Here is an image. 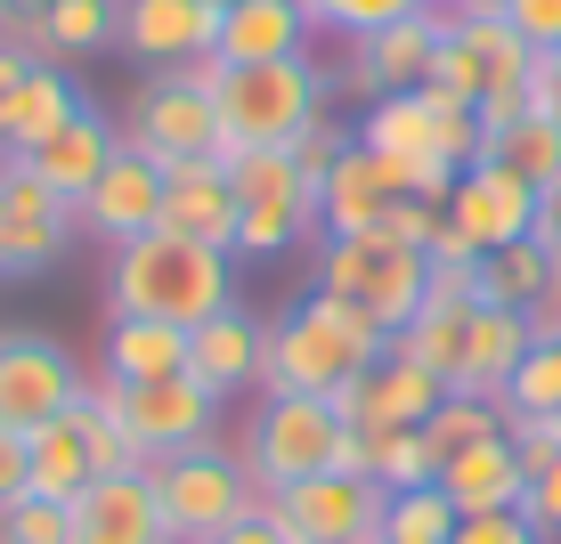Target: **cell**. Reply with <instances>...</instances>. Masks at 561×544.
I'll return each mask as SVG.
<instances>
[{
  "mask_svg": "<svg viewBox=\"0 0 561 544\" xmlns=\"http://www.w3.org/2000/svg\"><path fill=\"white\" fill-rule=\"evenodd\" d=\"M106 309L114 317H154V325H187V334H196L204 317L237 309V252L171 236V228L130 236V244H114Z\"/></svg>",
  "mask_w": 561,
  "mask_h": 544,
  "instance_id": "1",
  "label": "cell"
},
{
  "mask_svg": "<svg viewBox=\"0 0 561 544\" xmlns=\"http://www.w3.org/2000/svg\"><path fill=\"white\" fill-rule=\"evenodd\" d=\"M391 349V334H382L375 317H366L358 301L342 293H309L285 309L277 325H268V349H261V391H301V398H334L351 374H366V366Z\"/></svg>",
  "mask_w": 561,
  "mask_h": 544,
  "instance_id": "2",
  "label": "cell"
},
{
  "mask_svg": "<svg viewBox=\"0 0 561 544\" xmlns=\"http://www.w3.org/2000/svg\"><path fill=\"white\" fill-rule=\"evenodd\" d=\"M529 66L537 49L520 42L505 16H456L448 9V33H439V57L423 73V99L432 106H463L480 114V130H513L529 114Z\"/></svg>",
  "mask_w": 561,
  "mask_h": 544,
  "instance_id": "3",
  "label": "cell"
},
{
  "mask_svg": "<svg viewBox=\"0 0 561 544\" xmlns=\"http://www.w3.org/2000/svg\"><path fill=\"white\" fill-rule=\"evenodd\" d=\"M358 147H375L382 163L399 171L408 196L448 204L456 171H472L480 154H489V130H480V114H463V106H432L423 90H391V99H375L358 114Z\"/></svg>",
  "mask_w": 561,
  "mask_h": 544,
  "instance_id": "4",
  "label": "cell"
},
{
  "mask_svg": "<svg viewBox=\"0 0 561 544\" xmlns=\"http://www.w3.org/2000/svg\"><path fill=\"white\" fill-rule=\"evenodd\" d=\"M334 99V73L318 57H277V66H220V163H244V154L294 147L309 123Z\"/></svg>",
  "mask_w": 561,
  "mask_h": 544,
  "instance_id": "5",
  "label": "cell"
},
{
  "mask_svg": "<svg viewBox=\"0 0 561 544\" xmlns=\"http://www.w3.org/2000/svg\"><path fill=\"white\" fill-rule=\"evenodd\" d=\"M220 57H187V66H154L147 90L130 99V123H123V147L154 154V163H196V154H220Z\"/></svg>",
  "mask_w": 561,
  "mask_h": 544,
  "instance_id": "6",
  "label": "cell"
},
{
  "mask_svg": "<svg viewBox=\"0 0 561 544\" xmlns=\"http://www.w3.org/2000/svg\"><path fill=\"white\" fill-rule=\"evenodd\" d=\"M147 479H154L171 544H211L220 529H237L244 512H261V488H253V472H244V455H228L220 439L147 463Z\"/></svg>",
  "mask_w": 561,
  "mask_h": 544,
  "instance_id": "7",
  "label": "cell"
},
{
  "mask_svg": "<svg viewBox=\"0 0 561 544\" xmlns=\"http://www.w3.org/2000/svg\"><path fill=\"white\" fill-rule=\"evenodd\" d=\"M318 293L358 301L382 334H399L423 309V293H432V261L415 244H391V236H325L318 244Z\"/></svg>",
  "mask_w": 561,
  "mask_h": 544,
  "instance_id": "8",
  "label": "cell"
},
{
  "mask_svg": "<svg viewBox=\"0 0 561 544\" xmlns=\"http://www.w3.org/2000/svg\"><path fill=\"white\" fill-rule=\"evenodd\" d=\"M351 423L334 415V398H301V391H261V415H253V431H244V472H253V488L261 496H277V488H294V479H318V472H334V447Z\"/></svg>",
  "mask_w": 561,
  "mask_h": 544,
  "instance_id": "9",
  "label": "cell"
},
{
  "mask_svg": "<svg viewBox=\"0 0 561 544\" xmlns=\"http://www.w3.org/2000/svg\"><path fill=\"white\" fill-rule=\"evenodd\" d=\"M228 180H237V261H277L301 236H318V187L294 171L285 147L228 163Z\"/></svg>",
  "mask_w": 561,
  "mask_h": 544,
  "instance_id": "10",
  "label": "cell"
},
{
  "mask_svg": "<svg viewBox=\"0 0 561 544\" xmlns=\"http://www.w3.org/2000/svg\"><path fill=\"white\" fill-rule=\"evenodd\" d=\"M90 398H99L106 415H123V431L147 447V463L220 439V398H211L196 374H163V382H106L99 374V382H90Z\"/></svg>",
  "mask_w": 561,
  "mask_h": 544,
  "instance_id": "11",
  "label": "cell"
},
{
  "mask_svg": "<svg viewBox=\"0 0 561 544\" xmlns=\"http://www.w3.org/2000/svg\"><path fill=\"white\" fill-rule=\"evenodd\" d=\"M261 504L277 512V529L294 544H382L391 488L382 479H351V472H318V479H294V488H277Z\"/></svg>",
  "mask_w": 561,
  "mask_h": 544,
  "instance_id": "12",
  "label": "cell"
},
{
  "mask_svg": "<svg viewBox=\"0 0 561 544\" xmlns=\"http://www.w3.org/2000/svg\"><path fill=\"white\" fill-rule=\"evenodd\" d=\"M82 398H90V374L73 366V349L57 334H0V423L9 431L57 423Z\"/></svg>",
  "mask_w": 561,
  "mask_h": 544,
  "instance_id": "13",
  "label": "cell"
},
{
  "mask_svg": "<svg viewBox=\"0 0 561 544\" xmlns=\"http://www.w3.org/2000/svg\"><path fill=\"white\" fill-rule=\"evenodd\" d=\"M73 236H82V228H73V204L49 196V187L33 180V163L0 154V277H49Z\"/></svg>",
  "mask_w": 561,
  "mask_h": 544,
  "instance_id": "14",
  "label": "cell"
},
{
  "mask_svg": "<svg viewBox=\"0 0 561 544\" xmlns=\"http://www.w3.org/2000/svg\"><path fill=\"white\" fill-rule=\"evenodd\" d=\"M439 398H448V382H439L432 366H415L408 349H382L366 374H351V382L334 391V415L351 423V431L382 439V431H423Z\"/></svg>",
  "mask_w": 561,
  "mask_h": 544,
  "instance_id": "15",
  "label": "cell"
},
{
  "mask_svg": "<svg viewBox=\"0 0 561 544\" xmlns=\"http://www.w3.org/2000/svg\"><path fill=\"white\" fill-rule=\"evenodd\" d=\"M448 228L472 252H496V244H520V236H537V187L520 180L513 163H489L480 154L472 171H456V187H448Z\"/></svg>",
  "mask_w": 561,
  "mask_h": 544,
  "instance_id": "16",
  "label": "cell"
},
{
  "mask_svg": "<svg viewBox=\"0 0 561 544\" xmlns=\"http://www.w3.org/2000/svg\"><path fill=\"white\" fill-rule=\"evenodd\" d=\"M439 33H448V0L423 9V16H399V25H382V33H358L342 82H351L366 106L391 99V90H423V73H432V57H439Z\"/></svg>",
  "mask_w": 561,
  "mask_h": 544,
  "instance_id": "17",
  "label": "cell"
},
{
  "mask_svg": "<svg viewBox=\"0 0 561 544\" xmlns=\"http://www.w3.org/2000/svg\"><path fill=\"white\" fill-rule=\"evenodd\" d=\"M73 228H90V236H106V244L154 236V228H163V163L139 154V147H123L99 180H90V196L73 204Z\"/></svg>",
  "mask_w": 561,
  "mask_h": 544,
  "instance_id": "18",
  "label": "cell"
},
{
  "mask_svg": "<svg viewBox=\"0 0 561 544\" xmlns=\"http://www.w3.org/2000/svg\"><path fill=\"white\" fill-rule=\"evenodd\" d=\"M408 187H399V171L382 163L375 147H342L334 154V171H325V187H318V228L325 236H375L382 228V211H391Z\"/></svg>",
  "mask_w": 561,
  "mask_h": 544,
  "instance_id": "19",
  "label": "cell"
},
{
  "mask_svg": "<svg viewBox=\"0 0 561 544\" xmlns=\"http://www.w3.org/2000/svg\"><path fill=\"white\" fill-rule=\"evenodd\" d=\"M163 228H171V236L237 252V180H228L220 154H196V163L163 171Z\"/></svg>",
  "mask_w": 561,
  "mask_h": 544,
  "instance_id": "20",
  "label": "cell"
},
{
  "mask_svg": "<svg viewBox=\"0 0 561 544\" xmlns=\"http://www.w3.org/2000/svg\"><path fill=\"white\" fill-rule=\"evenodd\" d=\"M261 349H268V325L237 301V309H220V317H204L187 334V374L228 406L237 391H261Z\"/></svg>",
  "mask_w": 561,
  "mask_h": 544,
  "instance_id": "21",
  "label": "cell"
},
{
  "mask_svg": "<svg viewBox=\"0 0 561 544\" xmlns=\"http://www.w3.org/2000/svg\"><path fill=\"white\" fill-rule=\"evenodd\" d=\"M66 512H73V544H171L163 504H154V479H147V472L90 479Z\"/></svg>",
  "mask_w": 561,
  "mask_h": 544,
  "instance_id": "22",
  "label": "cell"
},
{
  "mask_svg": "<svg viewBox=\"0 0 561 544\" xmlns=\"http://www.w3.org/2000/svg\"><path fill=\"white\" fill-rule=\"evenodd\" d=\"M114 42L139 66H187V57H211L220 9H204V0H123V33Z\"/></svg>",
  "mask_w": 561,
  "mask_h": 544,
  "instance_id": "23",
  "label": "cell"
},
{
  "mask_svg": "<svg viewBox=\"0 0 561 544\" xmlns=\"http://www.w3.org/2000/svg\"><path fill=\"white\" fill-rule=\"evenodd\" d=\"M114 154H123V130L106 123L99 106H82L73 114L66 130H57L49 147H33V154H16V163H33V180L49 187V196H66V204H82L90 196V180H99V171L114 163Z\"/></svg>",
  "mask_w": 561,
  "mask_h": 544,
  "instance_id": "24",
  "label": "cell"
},
{
  "mask_svg": "<svg viewBox=\"0 0 561 544\" xmlns=\"http://www.w3.org/2000/svg\"><path fill=\"white\" fill-rule=\"evenodd\" d=\"M520 488H529V472H520V455H513V439H505V431L439 463V496L456 504V520H480V512H520Z\"/></svg>",
  "mask_w": 561,
  "mask_h": 544,
  "instance_id": "25",
  "label": "cell"
},
{
  "mask_svg": "<svg viewBox=\"0 0 561 544\" xmlns=\"http://www.w3.org/2000/svg\"><path fill=\"white\" fill-rule=\"evenodd\" d=\"M309 16L294 0H237V9H220V42L211 57L220 66H277V57H309Z\"/></svg>",
  "mask_w": 561,
  "mask_h": 544,
  "instance_id": "26",
  "label": "cell"
},
{
  "mask_svg": "<svg viewBox=\"0 0 561 544\" xmlns=\"http://www.w3.org/2000/svg\"><path fill=\"white\" fill-rule=\"evenodd\" d=\"M529 317H520V309H489L480 301L472 309V325H463V358H456V382L448 391H472V398H496L513 382V366L529 358Z\"/></svg>",
  "mask_w": 561,
  "mask_h": 544,
  "instance_id": "27",
  "label": "cell"
},
{
  "mask_svg": "<svg viewBox=\"0 0 561 544\" xmlns=\"http://www.w3.org/2000/svg\"><path fill=\"white\" fill-rule=\"evenodd\" d=\"M82 106H90V99H82V82H73L66 66H33V73H25V90H16V106H9L0 154H33V147H49Z\"/></svg>",
  "mask_w": 561,
  "mask_h": 544,
  "instance_id": "28",
  "label": "cell"
},
{
  "mask_svg": "<svg viewBox=\"0 0 561 544\" xmlns=\"http://www.w3.org/2000/svg\"><path fill=\"white\" fill-rule=\"evenodd\" d=\"M106 382H163L187 374V325H154V317H114L106 349H99Z\"/></svg>",
  "mask_w": 561,
  "mask_h": 544,
  "instance_id": "29",
  "label": "cell"
},
{
  "mask_svg": "<svg viewBox=\"0 0 561 544\" xmlns=\"http://www.w3.org/2000/svg\"><path fill=\"white\" fill-rule=\"evenodd\" d=\"M25 479H33V496H49V504H73L90 488V447H82V423L73 415H57V423H33L25 431Z\"/></svg>",
  "mask_w": 561,
  "mask_h": 544,
  "instance_id": "30",
  "label": "cell"
},
{
  "mask_svg": "<svg viewBox=\"0 0 561 544\" xmlns=\"http://www.w3.org/2000/svg\"><path fill=\"white\" fill-rule=\"evenodd\" d=\"M553 277H561V268H553V252L537 244V236L480 252V301H489V309H520V317H529V309L546 301Z\"/></svg>",
  "mask_w": 561,
  "mask_h": 544,
  "instance_id": "31",
  "label": "cell"
},
{
  "mask_svg": "<svg viewBox=\"0 0 561 544\" xmlns=\"http://www.w3.org/2000/svg\"><path fill=\"white\" fill-rule=\"evenodd\" d=\"M480 301H448V293H423V309L391 334V349H408L415 366H432L439 382H456V358H463V325H472Z\"/></svg>",
  "mask_w": 561,
  "mask_h": 544,
  "instance_id": "32",
  "label": "cell"
},
{
  "mask_svg": "<svg viewBox=\"0 0 561 544\" xmlns=\"http://www.w3.org/2000/svg\"><path fill=\"white\" fill-rule=\"evenodd\" d=\"M505 431V406L496 398H472V391H448L432 406V423H423V447H432V463H448L463 455V447H480V439H496Z\"/></svg>",
  "mask_w": 561,
  "mask_h": 544,
  "instance_id": "33",
  "label": "cell"
},
{
  "mask_svg": "<svg viewBox=\"0 0 561 544\" xmlns=\"http://www.w3.org/2000/svg\"><path fill=\"white\" fill-rule=\"evenodd\" d=\"M489 163H513L529 187L561 180V123H546V114H520L513 130H496V139H489Z\"/></svg>",
  "mask_w": 561,
  "mask_h": 544,
  "instance_id": "34",
  "label": "cell"
},
{
  "mask_svg": "<svg viewBox=\"0 0 561 544\" xmlns=\"http://www.w3.org/2000/svg\"><path fill=\"white\" fill-rule=\"evenodd\" d=\"M448 536H456V504L439 496V479L432 488H399L391 512H382V544H448Z\"/></svg>",
  "mask_w": 561,
  "mask_h": 544,
  "instance_id": "35",
  "label": "cell"
},
{
  "mask_svg": "<svg viewBox=\"0 0 561 544\" xmlns=\"http://www.w3.org/2000/svg\"><path fill=\"white\" fill-rule=\"evenodd\" d=\"M496 406H505V423L513 415H561V342H529V358L513 366Z\"/></svg>",
  "mask_w": 561,
  "mask_h": 544,
  "instance_id": "36",
  "label": "cell"
},
{
  "mask_svg": "<svg viewBox=\"0 0 561 544\" xmlns=\"http://www.w3.org/2000/svg\"><path fill=\"white\" fill-rule=\"evenodd\" d=\"M73 423H82V447H90V472L99 479H123V472H147V447L123 431V415H106L99 398L73 406Z\"/></svg>",
  "mask_w": 561,
  "mask_h": 544,
  "instance_id": "37",
  "label": "cell"
},
{
  "mask_svg": "<svg viewBox=\"0 0 561 544\" xmlns=\"http://www.w3.org/2000/svg\"><path fill=\"white\" fill-rule=\"evenodd\" d=\"M375 479L382 488H432L439 479V463H432V447H423V431H382L375 439Z\"/></svg>",
  "mask_w": 561,
  "mask_h": 544,
  "instance_id": "38",
  "label": "cell"
},
{
  "mask_svg": "<svg viewBox=\"0 0 561 544\" xmlns=\"http://www.w3.org/2000/svg\"><path fill=\"white\" fill-rule=\"evenodd\" d=\"M0 544H73V512L49 496H16L0 512Z\"/></svg>",
  "mask_w": 561,
  "mask_h": 544,
  "instance_id": "39",
  "label": "cell"
},
{
  "mask_svg": "<svg viewBox=\"0 0 561 544\" xmlns=\"http://www.w3.org/2000/svg\"><path fill=\"white\" fill-rule=\"evenodd\" d=\"M351 139H358V130H351V123H334V106H325V114H318V123H309L285 154H294V171H301L309 187H325V171H334V154L351 147Z\"/></svg>",
  "mask_w": 561,
  "mask_h": 544,
  "instance_id": "40",
  "label": "cell"
},
{
  "mask_svg": "<svg viewBox=\"0 0 561 544\" xmlns=\"http://www.w3.org/2000/svg\"><path fill=\"white\" fill-rule=\"evenodd\" d=\"M505 439H513V455H520V472H546V463L561 455V415H513L505 423Z\"/></svg>",
  "mask_w": 561,
  "mask_h": 544,
  "instance_id": "41",
  "label": "cell"
},
{
  "mask_svg": "<svg viewBox=\"0 0 561 544\" xmlns=\"http://www.w3.org/2000/svg\"><path fill=\"white\" fill-rule=\"evenodd\" d=\"M375 236H391V244H432L439 236V204H423V196H399L391 211H382V228H375Z\"/></svg>",
  "mask_w": 561,
  "mask_h": 544,
  "instance_id": "42",
  "label": "cell"
},
{
  "mask_svg": "<svg viewBox=\"0 0 561 544\" xmlns=\"http://www.w3.org/2000/svg\"><path fill=\"white\" fill-rule=\"evenodd\" d=\"M520 520H529L537 536H561V455L529 479V488H520Z\"/></svg>",
  "mask_w": 561,
  "mask_h": 544,
  "instance_id": "43",
  "label": "cell"
},
{
  "mask_svg": "<svg viewBox=\"0 0 561 544\" xmlns=\"http://www.w3.org/2000/svg\"><path fill=\"white\" fill-rule=\"evenodd\" d=\"M505 25L529 49H561V0H505Z\"/></svg>",
  "mask_w": 561,
  "mask_h": 544,
  "instance_id": "44",
  "label": "cell"
},
{
  "mask_svg": "<svg viewBox=\"0 0 561 544\" xmlns=\"http://www.w3.org/2000/svg\"><path fill=\"white\" fill-rule=\"evenodd\" d=\"M448 544H546V536H537L520 512H480V520H456Z\"/></svg>",
  "mask_w": 561,
  "mask_h": 544,
  "instance_id": "45",
  "label": "cell"
},
{
  "mask_svg": "<svg viewBox=\"0 0 561 544\" xmlns=\"http://www.w3.org/2000/svg\"><path fill=\"white\" fill-rule=\"evenodd\" d=\"M529 114L561 123V49H537V66H529Z\"/></svg>",
  "mask_w": 561,
  "mask_h": 544,
  "instance_id": "46",
  "label": "cell"
},
{
  "mask_svg": "<svg viewBox=\"0 0 561 544\" xmlns=\"http://www.w3.org/2000/svg\"><path fill=\"white\" fill-rule=\"evenodd\" d=\"M16 496H33V479H25V431L0 423V512H9Z\"/></svg>",
  "mask_w": 561,
  "mask_h": 544,
  "instance_id": "47",
  "label": "cell"
},
{
  "mask_svg": "<svg viewBox=\"0 0 561 544\" xmlns=\"http://www.w3.org/2000/svg\"><path fill=\"white\" fill-rule=\"evenodd\" d=\"M33 66H42V57H25L16 42H0V130H9V106H16V90H25Z\"/></svg>",
  "mask_w": 561,
  "mask_h": 544,
  "instance_id": "48",
  "label": "cell"
},
{
  "mask_svg": "<svg viewBox=\"0 0 561 544\" xmlns=\"http://www.w3.org/2000/svg\"><path fill=\"white\" fill-rule=\"evenodd\" d=\"M211 544H294V536H285V529H277V512H268V504H261V512H244L237 529H220Z\"/></svg>",
  "mask_w": 561,
  "mask_h": 544,
  "instance_id": "49",
  "label": "cell"
},
{
  "mask_svg": "<svg viewBox=\"0 0 561 544\" xmlns=\"http://www.w3.org/2000/svg\"><path fill=\"white\" fill-rule=\"evenodd\" d=\"M529 334H537V342H561V277L546 285V301L529 309Z\"/></svg>",
  "mask_w": 561,
  "mask_h": 544,
  "instance_id": "50",
  "label": "cell"
},
{
  "mask_svg": "<svg viewBox=\"0 0 561 544\" xmlns=\"http://www.w3.org/2000/svg\"><path fill=\"white\" fill-rule=\"evenodd\" d=\"M42 9H49V0H0V16H9V25H33Z\"/></svg>",
  "mask_w": 561,
  "mask_h": 544,
  "instance_id": "51",
  "label": "cell"
},
{
  "mask_svg": "<svg viewBox=\"0 0 561 544\" xmlns=\"http://www.w3.org/2000/svg\"><path fill=\"white\" fill-rule=\"evenodd\" d=\"M456 16H505V0H448Z\"/></svg>",
  "mask_w": 561,
  "mask_h": 544,
  "instance_id": "52",
  "label": "cell"
},
{
  "mask_svg": "<svg viewBox=\"0 0 561 544\" xmlns=\"http://www.w3.org/2000/svg\"><path fill=\"white\" fill-rule=\"evenodd\" d=\"M204 9H237V0H204Z\"/></svg>",
  "mask_w": 561,
  "mask_h": 544,
  "instance_id": "53",
  "label": "cell"
}]
</instances>
